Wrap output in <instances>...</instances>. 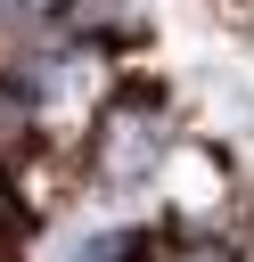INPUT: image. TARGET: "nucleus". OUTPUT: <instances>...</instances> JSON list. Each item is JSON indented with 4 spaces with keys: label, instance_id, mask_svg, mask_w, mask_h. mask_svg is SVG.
<instances>
[{
    "label": "nucleus",
    "instance_id": "obj_2",
    "mask_svg": "<svg viewBox=\"0 0 254 262\" xmlns=\"http://www.w3.org/2000/svg\"><path fill=\"white\" fill-rule=\"evenodd\" d=\"M33 221H41V213H33L25 196H16V172L0 164V262H16V246L33 237Z\"/></svg>",
    "mask_w": 254,
    "mask_h": 262
},
{
    "label": "nucleus",
    "instance_id": "obj_1",
    "mask_svg": "<svg viewBox=\"0 0 254 262\" xmlns=\"http://www.w3.org/2000/svg\"><path fill=\"white\" fill-rule=\"evenodd\" d=\"M172 156V123H164V90L131 82L123 98H107L98 131H90V172L107 188H139L156 164Z\"/></svg>",
    "mask_w": 254,
    "mask_h": 262
}]
</instances>
